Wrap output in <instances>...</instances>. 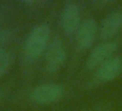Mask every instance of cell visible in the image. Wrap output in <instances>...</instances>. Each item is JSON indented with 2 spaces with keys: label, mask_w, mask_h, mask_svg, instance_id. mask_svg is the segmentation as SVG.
Returning a JSON list of instances; mask_svg holds the SVG:
<instances>
[{
  "label": "cell",
  "mask_w": 122,
  "mask_h": 111,
  "mask_svg": "<svg viewBox=\"0 0 122 111\" xmlns=\"http://www.w3.org/2000/svg\"><path fill=\"white\" fill-rule=\"evenodd\" d=\"M67 60V50L59 37H54L45 52V71L55 73L64 65Z\"/></svg>",
  "instance_id": "4"
},
{
  "label": "cell",
  "mask_w": 122,
  "mask_h": 111,
  "mask_svg": "<svg viewBox=\"0 0 122 111\" xmlns=\"http://www.w3.org/2000/svg\"><path fill=\"white\" fill-rule=\"evenodd\" d=\"M122 73V58L114 55L105 63H102L95 71V81L97 84H105V82L116 80Z\"/></svg>",
  "instance_id": "7"
},
{
  "label": "cell",
  "mask_w": 122,
  "mask_h": 111,
  "mask_svg": "<svg viewBox=\"0 0 122 111\" xmlns=\"http://www.w3.org/2000/svg\"><path fill=\"white\" fill-rule=\"evenodd\" d=\"M64 95V86L58 82H45L36 86L29 93V99L37 105H50L62 99Z\"/></svg>",
  "instance_id": "2"
},
{
  "label": "cell",
  "mask_w": 122,
  "mask_h": 111,
  "mask_svg": "<svg viewBox=\"0 0 122 111\" xmlns=\"http://www.w3.org/2000/svg\"><path fill=\"white\" fill-rule=\"evenodd\" d=\"M13 63H15V54L12 51L7 50L3 54H0V79L4 77L11 71Z\"/></svg>",
  "instance_id": "9"
},
{
  "label": "cell",
  "mask_w": 122,
  "mask_h": 111,
  "mask_svg": "<svg viewBox=\"0 0 122 111\" xmlns=\"http://www.w3.org/2000/svg\"><path fill=\"white\" fill-rule=\"evenodd\" d=\"M22 5H26V7H32V5H38L40 1H34V0H28V1H21Z\"/></svg>",
  "instance_id": "11"
},
{
  "label": "cell",
  "mask_w": 122,
  "mask_h": 111,
  "mask_svg": "<svg viewBox=\"0 0 122 111\" xmlns=\"http://www.w3.org/2000/svg\"><path fill=\"white\" fill-rule=\"evenodd\" d=\"M1 99H3V93L0 92V103H1Z\"/></svg>",
  "instance_id": "13"
},
{
  "label": "cell",
  "mask_w": 122,
  "mask_h": 111,
  "mask_svg": "<svg viewBox=\"0 0 122 111\" xmlns=\"http://www.w3.org/2000/svg\"><path fill=\"white\" fill-rule=\"evenodd\" d=\"M98 28L100 25L97 24L96 18H85L81 22L79 30L76 33V47L80 51H85L91 48L95 43L96 38L98 37Z\"/></svg>",
  "instance_id": "5"
},
{
  "label": "cell",
  "mask_w": 122,
  "mask_h": 111,
  "mask_svg": "<svg viewBox=\"0 0 122 111\" xmlns=\"http://www.w3.org/2000/svg\"><path fill=\"white\" fill-rule=\"evenodd\" d=\"M81 13L80 8L75 1H67L62 8L59 16V25L66 37L76 35L80 25H81Z\"/></svg>",
  "instance_id": "3"
},
{
  "label": "cell",
  "mask_w": 122,
  "mask_h": 111,
  "mask_svg": "<svg viewBox=\"0 0 122 111\" xmlns=\"http://www.w3.org/2000/svg\"><path fill=\"white\" fill-rule=\"evenodd\" d=\"M118 45L114 41H106V42H101L97 45L92 51L89 52L87 59V68L88 69H97L102 63L113 58L114 54L117 52Z\"/></svg>",
  "instance_id": "6"
},
{
  "label": "cell",
  "mask_w": 122,
  "mask_h": 111,
  "mask_svg": "<svg viewBox=\"0 0 122 111\" xmlns=\"http://www.w3.org/2000/svg\"><path fill=\"white\" fill-rule=\"evenodd\" d=\"M122 29V12L114 11L110 12L104 17L101 25L98 28V37L106 42L112 41V38L116 37Z\"/></svg>",
  "instance_id": "8"
},
{
  "label": "cell",
  "mask_w": 122,
  "mask_h": 111,
  "mask_svg": "<svg viewBox=\"0 0 122 111\" xmlns=\"http://www.w3.org/2000/svg\"><path fill=\"white\" fill-rule=\"evenodd\" d=\"M50 35L51 30L46 24H38L30 30L22 46V58L25 63H33L46 52L51 42Z\"/></svg>",
  "instance_id": "1"
},
{
  "label": "cell",
  "mask_w": 122,
  "mask_h": 111,
  "mask_svg": "<svg viewBox=\"0 0 122 111\" xmlns=\"http://www.w3.org/2000/svg\"><path fill=\"white\" fill-rule=\"evenodd\" d=\"M13 39V33L8 29H0V54L7 51V46Z\"/></svg>",
  "instance_id": "10"
},
{
  "label": "cell",
  "mask_w": 122,
  "mask_h": 111,
  "mask_svg": "<svg viewBox=\"0 0 122 111\" xmlns=\"http://www.w3.org/2000/svg\"><path fill=\"white\" fill-rule=\"evenodd\" d=\"M93 111H108V110L104 108V107H101V108H96V110H93Z\"/></svg>",
  "instance_id": "12"
}]
</instances>
